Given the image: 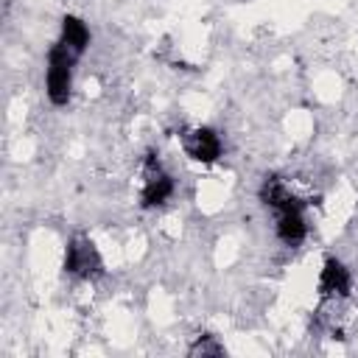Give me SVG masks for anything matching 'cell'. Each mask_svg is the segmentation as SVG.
Returning a JSON list of instances; mask_svg holds the SVG:
<instances>
[{"instance_id": "obj_1", "label": "cell", "mask_w": 358, "mask_h": 358, "mask_svg": "<svg viewBox=\"0 0 358 358\" xmlns=\"http://www.w3.org/2000/svg\"><path fill=\"white\" fill-rule=\"evenodd\" d=\"M78 53H73L64 42L53 45L48 53V98L62 106L70 98V78H73V62Z\"/></svg>"}, {"instance_id": "obj_2", "label": "cell", "mask_w": 358, "mask_h": 358, "mask_svg": "<svg viewBox=\"0 0 358 358\" xmlns=\"http://www.w3.org/2000/svg\"><path fill=\"white\" fill-rule=\"evenodd\" d=\"M101 268V260L92 249L90 241L84 238H76L70 246H67V255H64V271L70 274H78V277H90Z\"/></svg>"}, {"instance_id": "obj_3", "label": "cell", "mask_w": 358, "mask_h": 358, "mask_svg": "<svg viewBox=\"0 0 358 358\" xmlns=\"http://www.w3.org/2000/svg\"><path fill=\"white\" fill-rule=\"evenodd\" d=\"M185 148L199 162H213L221 157V140L213 129H196L185 137Z\"/></svg>"}, {"instance_id": "obj_4", "label": "cell", "mask_w": 358, "mask_h": 358, "mask_svg": "<svg viewBox=\"0 0 358 358\" xmlns=\"http://www.w3.org/2000/svg\"><path fill=\"white\" fill-rule=\"evenodd\" d=\"M277 213H280V218H277V235H280V241H285V243H291V246L299 243V241L305 238V218H302V213H299L296 199L288 201L285 207H280Z\"/></svg>"}, {"instance_id": "obj_5", "label": "cell", "mask_w": 358, "mask_h": 358, "mask_svg": "<svg viewBox=\"0 0 358 358\" xmlns=\"http://www.w3.org/2000/svg\"><path fill=\"white\" fill-rule=\"evenodd\" d=\"M319 288L324 294H347L350 291V271L338 263V260H327L322 268V280Z\"/></svg>"}, {"instance_id": "obj_6", "label": "cell", "mask_w": 358, "mask_h": 358, "mask_svg": "<svg viewBox=\"0 0 358 358\" xmlns=\"http://www.w3.org/2000/svg\"><path fill=\"white\" fill-rule=\"evenodd\" d=\"M173 193V182L168 173H157V176H148L145 179V187H143V204L145 207H159L168 201V196Z\"/></svg>"}, {"instance_id": "obj_7", "label": "cell", "mask_w": 358, "mask_h": 358, "mask_svg": "<svg viewBox=\"0 0 358 358\" xmlns=\"http://www.w3.org/2000/svg\"><path fill=\"white\" fill-rule=\"evenodd\" d=\"M62 42H64L73 53H81V50L87 48V42H90L87 25H84L78 17H64V22H62Z\"/></svg>"}, {"instance_id": "obj_8", "label": "cell", "mask_w": 358, "mask_h": 358, "mask_svg": "<svg viewBox=\"0 0 358 358\" xmlns=\"http://www.w3.org/2000/svg\"><path fill=\"white\" fill-rule=\"evenodd\" d=\"M190 352H221V347L218 344H210V341H199V344H193Z\"/></svg>"}]
</instances>
